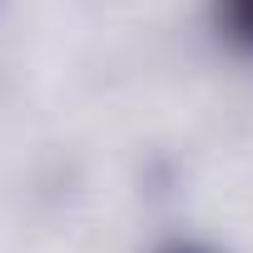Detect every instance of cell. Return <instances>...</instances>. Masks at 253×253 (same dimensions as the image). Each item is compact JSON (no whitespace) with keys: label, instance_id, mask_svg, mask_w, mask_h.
Segmentation results:
<instances>
[{"label":"cell","instance_id":"obj_1","mask_svg":"<svg viewBox=\"0 0 253 253\" xmlns=\"http://www.w3.org/2000/svg\"><path fill=\"white\" fill-rule=\"evenodd\" d=\"M213 15H218V30L233 50L253 55V0H213Z\"/></svg>","mask_w":253,"mask_h":253},{"label":"cell","instance_id":"obj_2","mask_svg":"<svg viewBox=\"0 0 253 253\" xmlns=\"http://www.w3.org/2000/svg\"><path fill=\"white\" fill-rule=\"evenodd\" d=\"M169 253H209V248H184V243H179V248H169Z\"/></svg>","mask_w":253,"mask_h":253}]
</instances>
